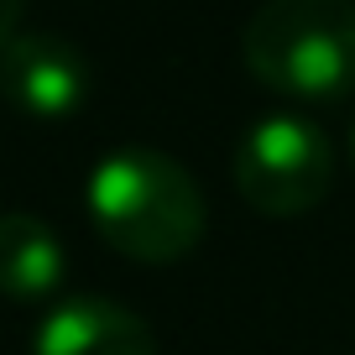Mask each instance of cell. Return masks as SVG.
<instances>
[{"label":"cell","mask_w":355,"mask_h":355,"mask_svg":"<svg viewBox=\"0 0 355 355\" xmlns=\"http://www.w3.org/2000/svg\"><path fill=\"white\" fill-rule=\"evenodd\" d=\"M84 204L100 241L115 256L146 266L193 256L209 225L199 178L157 146H121L100 157L84 183Z\"/></svg>","instance_id":"6da1fadb"},{"label":"cell","mask_w":355,"mask_h":355,"mask_svg":"<svg viewBox=\"0 0 355 355\" xmlns=\"http://www.w3.org/2000/svg\"><path fill=\"white\" fill-rule=\"evenodd\" d=\"M256 84L293 100L355 94V0H266L241 32Z\"/></svg>","instance_id":"7a4b0ae2"},{"label":"cell","mask_w":355,"mask_h":355,"mask_svg":"<svg viewBox=\"0 0 355 355\" xmlns=\"http://www.w3.org/2000/svg\"><path fill=\"white\" fill-rule=\"evenodd\" d=\"M235 189L251 204L256 214H272V220H293V214H309L324 204L334 183V146L303 115H261L251 131L235 146Z\"/></svg>","instance_id":"3957f363"},{"label":"cell","mask_w":355,"mask_h":355,"mask_svg":"<svg viewBox=\"0 0 355 355\" xmlns=\"http://www.w3.org/2000/svg\"><path fill=\"white\" fill-rule=\"evenodd\" d=\"M0 100L42 125L78 115L89 100L84 53L58 32H16L0 47Z\"/></svg>","instance_id":"277c9868"},{"label":"cell","mask_w":355,"mask_h":355,"mask_svg":"<svg viewBox=\"0 0 355 355\" xmlns=\"http://www.w3.org/2000/svg\"><path fill=\"white\" fill-rule=\"evenodd\" d=\"M32 355H157L152 324L110 298H63L37 324Z\"/></svg>","instance_id":"5b68a950"},{"label":"cell","mask_w":355,"mask_h":355,"mask_svg":"<svg viewBox=\"0 0 355 355\" xmlns=\"http://www.w3.org/2000/svg\"><path fill=\"white\" fill-rule=\"evenodd\" d=\"M63 241L37 214H0V293L16 303L53 298L63 282Z\"/></svg>","instance_id":"8992f818"},{"label":"cell","mask_w":355,"mask_h":355,"mask_svg":"<svg viewBox=\"0 0 355 355\" xmlns=\"http://www.w3.org/2000/svg\"><path fill=\"white\" fill-rule=\"evenodd\" d=\"M21 11H26V0H0V47L16 37V26H21Z\"/></svg>","instance_id":"52a82bcc"},{"label":"cell","mask_w":355,"mask_h":355,"mask_svg":"<svg viewBox=\"0 0 355 355\" xmlns=\"http://www.w3.org/2000/svg\"><path fill=\"white\" fill-rule=\"evenodd\" d=\"M350 157H355V125H350Z\"/></svg>","instance_id":"ba28073f"}]
</instances>
